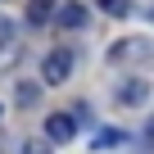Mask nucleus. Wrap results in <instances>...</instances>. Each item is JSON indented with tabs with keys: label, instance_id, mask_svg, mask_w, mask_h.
<instances>
[{
	"label": "nucleus",
	"instance_id": "obj_1",
	"mask_svg": "<svg viewBox=\"0 0 154 154\" xmlns=\"http://www.w3.org/2000/svg\"><path fill=\"white\" fill-rule=\"evenodd\" d=\"M104 59H109V63H118V68L149 63V59H154V41H149V36H122V41H113V45L104 50Z\"/></svg>",
	"mask_w": 154,
	"mask_h": 154
},
{
	"label": "nucleus",
	"instance_id": "obj_2",
	"mask_svg": "<svg viewBox=\"0 0 154 154\" xmlns=\"http://www.w3.org/2000/svg\"><path fill=\"white\" fill-rule=\"evenodd\" d=\"M72 63H77V59H72V50H63V45H59V50H50V54H45V63H41V82H45V86H63L68 77H72Z\"/></svg>",
	"mask_w": 154,
	"mask_h": 154
},
{
	"label": "nucleus",
	"instance_id": "obj_3",
	"mask_svg": "<svg viewBox=\"0 0 154 154\" xmlns=\"http://www.w3.org/2000/svg\"><path fill=\"white\" fill-rule=\"evenodd\" d=\"M113 100L127 104V109H140V104L149 100V82H145V77H127V82L113 86Z\"/></svg>",
	"mask_w": 154,
	"mask_h": 154
},
{
	"label": "nucleus",
	"instance_id": "obj_4",
	"mask_svg": "<svg viewBox=\"0 0 154 154\" xmlns=\"http://www.w3.org/2000/svg\"><path fill=\"white\" fill-rule=\"evenodd\" d=\"M72 136H77V118L72 113H50L45 118V140L50 145H68Z\"/></svg>",
	"mask_w": 154,
	"mask_h": 154
},
{
	"label": "nucleus",
	"instance_id": "obj_5",
	"mask_svg": "<svg viewBox=\"0 0 154 154\" xmlns=\"http://www.w3.org/2000/svg\"><path fill=\"white\" fill-rule=\"evenodd\" d=\"M54 23H59L63 32H82V27L91 23V9H86V5H77V0H68V5H59Z\"/></svg>",
	"mask_w": 154,
	"mask_h": 154
},
{
	"label": "nucleus",
	"instance_id": "obj_6",
	"mask_svg": "<svg viewBox=\"0 0 154 154\" xmlns=\"http://www.w3.org/2000/svg\"><path fill=\"white\" fill-rule=\"evenodd\" d=\"M118 145H127V131H118V127H100L91 136V149H118Z\"/></svg>",
	"mask_w": 154,
	"mask_h": 154
},
{
	"label": "nucleus",
	"instance_id": "obj_7",
	"mask_svg": "<svg viewBox=\"0 0 154 154\" xmlns=\"http://www.w3.org/2000/svg\"><path fill=\"white\" fill-rule=\"evenodd\" d=\"M50 14H54V0H27V23L32 27H45Z\"/></svg>",
	"mask_w": 154,
	"mask_h": 154
},
{
	"label": "nucleus",
	"instance_id": "obj_8",
	"mask_svg": "<svg viewBox=\"0 0 154 154\" xmlns=\"http://www.w3.org/2000/svg\"><path fill=\"white\" fill-rule=\"evenodd\" d=\"M18 54H23V45L5 36V45H0V68H9V59H18Z\"/></svg>",
	"mask_w": 154,
	"mask_h": 154
},
{
	"label": "nucleus",
	"instance_id": "obj_9",
	"mask_svg": "<svg viewBox=\"0 0 154 154\" xmlns=\"http://www.w3.org/2000/svg\"><path fill=\"white\" fill-rule=\"evenodd\" d=\"M100 9H104V14H118V18H122V14L131 9V0H100Z\"/></svg>",
	"mask_w": 154,
	"mask_h": 154
},
{
	"label": "nucleus",
	"instance_id": "obj_10",
	"mask_svg": "<svg viewBox=\"0 0 154 154\" xmlns=\"http://www.w3.org/2000/svg\"><path fill=\"white\" fill-rule=\"evenodd\" d=\"M36 91H41L36 82H23V86H18V104H32V100H36Z\"/></svg>",
	"mask_w": 154,
	"mask_h": 154
},
{
	"label": "nucleus",
	"instance_id": "obj_11",
	"mask_svg": "<svg viewBox=\"0 0 154 154\" xmlns=\"http://www.w3.org/2000/svg\"><path fill=\"white\" fill-rule=\"evenodd\" d=\"M23 154H50V145H45V140H27V145H23Z\"/></svg>",
	"mask_w": 154,
	"mask_h": 154
},
{
	"label": "nucleus",
	"instance_id": "obj_12",
	"mask_svg": "<svg viewBox=\"0 0 154 154\" xmlns=\"http://www.w3.org/2000/svg\"><path fill=\"white\" fill-rule=\"evenodd\" d=\"M0 36H9V23H0Z\"/></svg>",
	"mask_w": 154,
	"mask_h": 154
}]
</instances>
